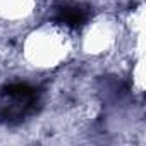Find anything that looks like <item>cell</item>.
<instances>
[{"label":"cell","instance_id":"6da1fadb","mask_svg":"<svg viewBox=\"0 0 146 146\" xmlns=\"http://www.w3.org/2000/svg\"><path fill=\"white\" fill-rule=\"evenodd\" d=\"M88 19V12L79 4H64L58 7V21L65 26H81Z\"/></svg>","mask_w":146,"mask_h":146}]
</instances>
